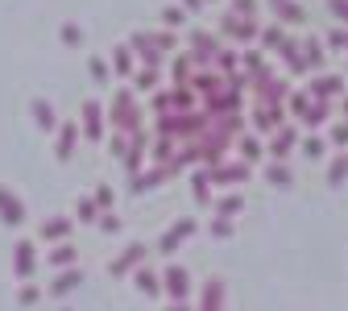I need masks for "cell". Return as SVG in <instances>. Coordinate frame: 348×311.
Segmentation results:
<instances>
[{
  "instance_id": "cell-1",
  "label": "cell",
  "mask_w": 348,
  "mask_h": 311,
  "mask_svg": "<svg viewBox=\"0 0 348 311\" xmlns=\"http://www.w3.org/2000/svg\"><path fill=\"white\" fill-rule=\"evenodd\" d=\"M290 141H294V133H290V129H286V133H278V137H274V154H286Z\"/></svg>"
},
{
  "instance_id": "cell-2",
  "label": "cell",
  "mask_w": 348,
  "mask_h": 311,
  "mask_svg": "<svg viewBox=\"0 0 348 311\" xmlns=\"http://www.w3.org/2000/svg\"><path fill=\"white\" fill-rule=\"evenodd\" d=\"M170 286H174V291H187V274H182V270H170Z\"/></svg>"
}]
</instances>
